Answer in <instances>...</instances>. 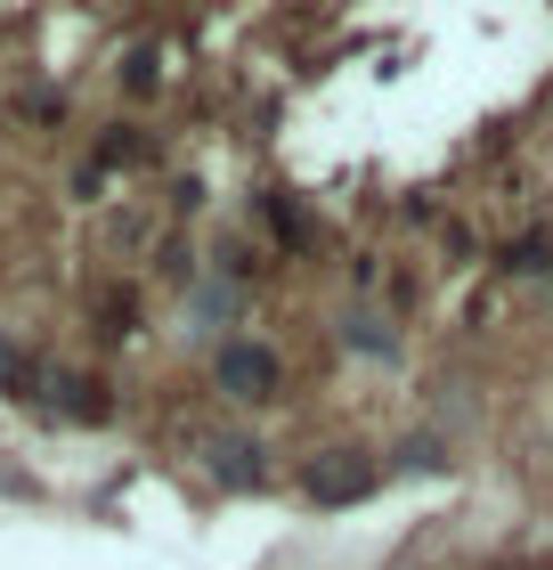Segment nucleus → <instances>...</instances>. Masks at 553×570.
<instances>
[{
    "mask_svg": "<svg viewBox=\"0 0 553 570\" xmlns=\"http://www.w3.org/2000/svg\"><path fill=\"white\" fill-rule=\"evenodd\" d=\"M220 383H228L236 400H269L277 358H269V351H253V343H236V351H220Z\"/></svg>",
    "mask_w": 553,
    "mask_h": 570,
    "instance_id": "obj_1",
    "label": "nucleus"
},
{
    "mask_svg": "<svg viewBox=\"0 0 553 570\" xmlns=\"http://www.w3.org/2000/svg\"><path fill=\"white\" fill-rule=\"evenodd\" d=\"M0 383H17V392H24V358H17L9 343H0Z\"/></svg>",
    "mask_w": 553,
    "mask_h": 570,
    "instance_id": "obj_2",
    "label": "nucleus"
}]
</instances>
